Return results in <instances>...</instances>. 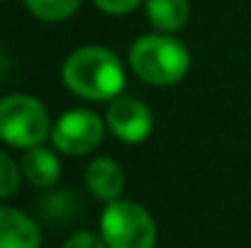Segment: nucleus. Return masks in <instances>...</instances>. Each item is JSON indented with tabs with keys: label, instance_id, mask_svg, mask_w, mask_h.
I'll use <instances>...</instances> for the list:
<instances>
[{
	"label": "nucleus",
	"instance_id": "ddd939ff",
	"mask_svg": "<svg viewBox=\"0 0 251 248\" xmlns=\"http://www.w3.org/2000/svg\"><path fill=\"white\" fill-rule=\"evenodd\" d=\"M93 2L107 15H125L142 5V0H93Z\"/></svg>",
	"mask_w": 251,
	"mask_h": 248
},
{
	"label": "nucleus",
	"instance_id": "39448f33",
	"mask_svg": "<svg viewBox=\"0 0 251 248\" xmlns=\"http://www.w3.org/2000/svg\"><path fill=\"white\" fill-rule=\"evenodd\" d=\"M102 119L93 110L78 107L64 112L56 119L51 129V141L66 156H83L98 149V144L102 141Z\"/></svg>",
	"mask_w": 251,
	"mask_h": 248
},
{
	"label": "nucleus",
	"instance_id": "2eb2a0df",
	"mask_svg": "<svg viewBox=\"0 0 251 248\" xmlns=\"http://www.w3.org/2000/svg\"><path fill=\"white\" fill-rule=\"evenodd\" d=\"M2 59H5V56H2V54H0V71H2V64H5V61H2Z\"/></svg>",
	"mask_w": 251,
	"mask_h": 248
},
{
	"label": "nucleus",
	"instance_id": "6e6552de",
	"mask_svg": "<svg viewBox=\"0 0 251 248\" xmlns=\"http://www.w3.org/2000/svg\"><path fill=\"white\" fill-rule=\"evenodd\" d=\"M39 229L27 214L0 207V248H39Z\"/></svg>",
	"mask_w": 251,
	"mask_h": 248
},
{
	"label": "nucleus",
	"instance_id": "20e7f679",
	"mask_svg": "<svg viewBox=\"0 0 251 248\" xmlns=\"http://www.w3.org/2000/svg\"><path fill=\"white\" fill-rule=\"evenodd\" d=\"M100 234L110 248H154L156 226L149 212L129 200L107 202L100 217Z\"/></svg>",
	"mask_w": 251,
	"mask_h": 248
},
{
	"label": "nucleus",
	"instance_id": "7ed1b4c3",
	"mask_svg": "<svg viewBox=\"0 0 251 248\" xmlns=\"http://www.w3.org/2000/svg\"><path fill=\"white\" fill-rule=\"evenodd\" d=\"M47 136L49 114L37 97L12 92L0 100V141L15 149H34L42 146Z\"/></svg>",
	"mask_w": 251,
	"mask_h": 248
},
{
	"label": "nucleus",
	"instance_id": "dca6fc26",
	"mask_svg": "<svg viewBox=\"0 0 251 248\" xmlns=\"http://www.w3.org/2000/svg\"><path fill=\"white\" fill-rule=\"evenodd\" d=\"M0 2H7V0H0Z\"/></svg>",
	"mask_w": 251,
	"mask_h": 248
},
{
	"label": "nucleus",
	"instance_id": "1a4fd4ad",
	"mask_svg": "<svg viewBox=\"0 0 251 248\" xmlns=\"http://www.w3.org/2000/svg\"><path fill=\"white\" fill-rule=\"evenodd\" d=\"M22 173L34 187H51L59 182L61 163L54 151L44 146H34V149H27L22 158Z\"/></svg>",
	"mask_w": 251,
	"mask_h": 248
},
{
	"label": "nucleus",
	"instance_id": "423d86ee",
	"mask_svg": "<svg viewBox=\"0 0 251 248\" xmlns=\"http://www.w3.org/2000/svg\"><path fill=\"white\" fill-rule=\"evenodd\" d=\"M105 119L110 132L125 144H142L154 129L149 107L134 97H115L107 107Z\"/></svg>",
	"mask_w": 251,
	"mask_h": 248
},
{
	"label": "nucleus",
	"instance_id": "0eeeda50",
	"mask_svg": "<svg viewBox=\"0 0 251 248\" xmlns=\"http://www.w3.org/2000/svg\"><path fill=\"white\" fill-rule=\"evenodd\" d=\"M85 185L98 200L115 202V200H120V195L125 190V173L112 158L100 156V158H93L88 165Z\"/></svg>",
	"mask_w": 251,
	"mask_h": 248
},
{
	"label": "nucleus",
	"instance_id": "9d476101",
	"mask_svg": "<svg viewBox=\"0 0 251 248\" xmlns=\"http://www.w3.org/2000/svg\"><path fill=\"white\" fill-rule=\"evenodd\" d=\"M188 0H147V17L156 32L171 34L188 22Z\"/></svg>",
	"mask_w": 251,
	"mask_h": 248
},
{
	"label": "nucleus",
	"instance_id": "f03ea898",
	"mask_svg": "<svg viewBox=\"0 0 251 248\" xmlns=\"http://www.w3.org/2000/svg\"><path fill=\"white\" fill-rule=\"evenodd\" d=\"M129 66L144 83L164 88L178 83L188 73L190 54L171 34H144L129 49Z\"/></svg>",
	"mask_w": 251,
	"mask_h": 248
},
{
	"label": "nucleus",
	"instance_id": "f8f14e48",
	"mask_svg": "<svg viewBox=\"0 0 251 248\" xmlns=\"http://www.w3.org/2000/svg\"><path fill=\"white\" fill-rule=\"evenodd\" d=\"M17 185H20V168L5 151H0V200L12 197Z\"/></svg>",
	"mask_w": 251,
	"mask_h": 248
},
{
	"label": "nucleus",
	"instance_id": "4468645a",
	"mask_svg": "<svg viewBox=\"0 0 251 248\" xmlns=\"http://www.w3.org/2000/svg\"><path fill=\"white\" fill-rule=\"evenodd\" d=\"M64 248H110L105 244V239L102 236H98V234H90V231H81V234H74Z\"/></svg>",
	"mask_w": 251,
	"mask_h": 248
},
{
	"label": "nucleus",
	"instance_id": "f257e3e1",
	"mask_svg": "<svg viewBox=\"0 0 251 248\" xmlns=\"http://www.w3.org/2000/svg\"><path fill=\"white\" fill-rule=\"evenodd\" d=\"M64 83L66 88L85 100L102 102L120 97L125 88V68L105 46H81L64 61Z\"/></svg>",
	"mask_w": 251,
	"mask_h": 248
},
{
	"label": "nucleus",
	"instance_id": "9b49d317",
	"mask_svg": "<svg viewBox=\"0 0 251 248\" xmlns=\"http://www.w3.org/2000/svg\"><path fill=\"white\" fill-rule=\"evenodd\" d=\"M25 5L37 20L61 22L81 7V0H25Z\"/></svg>",
	"mask_w": 251,
	"mask_h": 248
}]
</instances>
